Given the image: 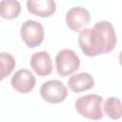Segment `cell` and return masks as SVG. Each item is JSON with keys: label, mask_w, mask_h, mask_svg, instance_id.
<instances>
[{"label": "cell", "mask_w": 122, "mask_h": 122, "mask_svg": "<svg viewBox=\"0 0 122 122\" xmlns=\"http://www.w3.org/2000/svg\"><path fill=\"white\" fill-rule=\"evenodd\" d=\"M1 59V80L5 77L10 75L15 67V59L14 57L9 52H1L0 53Z\"/></svg>", "instance_id": "13"}, {"label": "cell", "mask_w": 122, "mask_h": 122, "mask_svg": "<svg viewBox=\"0 0 122 122\" xmlns=\"http://www.w3.org/2000/svg\"><path fill=\"white\" fill-rule=\"evenodd\" d=\"M21 11V5L16 0H3L0 2V14L5 19L18 17Z\"/></svg>", "instance_id": "11"}, {"label": "cell", "mask_w": 122, "mask_h": 122, "mask_svg": "<svg viewBox=\"0 0 122 122\" xmlns=\"http://www.w3.org/2000/svg\"><path fill=\"white\" fill-rule=\"evenodd\" d=\"M68 85L73 92L79 93L92 89L94 86V79L88 72H79L69 78Z\"/></svg>", "instance_id": "9"}, {"label": "cell", "mask_w": 122, "mask_h": 122, "mask_svg": "<svg viewBox=\"0 0 122 122\" xmlns=\"http://www.w3.org/2000/svg\"><path fill=\"white\" fill-rule=\"evenodd\" d=\"M30 66L38 76L49 75L52 71V61L50 54L45 51L34 52L30 57Z\"/></svg>", "instance_id": "8"}, {"label": "cell", "mask_w": 122, "mask_h": 122, "mask_svg": "<svg viewBox=\"0 0 122 122\" xmlns=\"http://www.w3.org/2000/svg\"><path fill=\"white\" fill-rule=\"evenodd\" d=\"M20 35L28 48H35L44 40V28L35 20H27L21 26Z\"/></svg>", "instance_id": "4"}, {"label": "cell", "mask_w": 122, "mask_h": 122, "mask_svg": "<svg viewBox=\"0 0 122 122\" xmlns=\"http://www.w3.org/2000/svg\"><path fill=\"white\" fill-rule=\"evenodd\" d=\"M27 9L29 12L40 17H49L56 10V3L52 0L42 1H27Z\"/></svg>", "instance_id": "10"}, {"label": "cell", "mask_w": 122, "mask_h": 122, "mask_svg": "<svg viewBox=\"0 0 122 122\" xmlns=\"http://www.w3.org/2000/svg\"><path fill=\"white\" fill-rule=\"evenodd\" d=\"M35 77L29 70L21 69L12 75L10 79L11 87L20 93H28L35 87Z\"/></svg>", "instance_id": "7"}, {"label": "cell", "mask_w": 122, "mask_h": 122, "mask_svg": "<svg viewBox=\"0 0 122 122\" xmlns=\"http://www.w3.org/2000/svg\"><path fill=\"white\" fill-rule=\"evenodd\" d=\"M55 66L60 76H68L79 69L80 59L72 50L64 49L55 56Z\"/></svg>", "instance_id": "3"}, {"label": "cell", "mask_w": 122, "mask_h": 122, "mask_svg": "<svg viewBox=\"0 0 122 122\" xmlns=\"http://www.w3.org/2000/svg\"><path fill=\"white\" fill-rule=\"evenodd\" d=\"M105 113L112 120H117L122 117V102L119 98L111 96L104 103Z\"/></svg>", "instance_id": "12"}, {"label": "cell", "mask_w": 122, "mask_h": 122, "mask_svg": "<svg viewBox=\"0 0 122 122\" xmlns=\"http://www.w3.org/2000/svg\"><path fill=\"white\" fill-rule=\"evenodd\" d=\"M102 102L103 97L101 95L90 93L77 98L74 106L76 112L80 115L91 120H100L104 116Z\"/></svg>", "instance_id": "2"}, {"label": "cell", "mask_w": 122, "mask_h": 122, "mask_svg": "<svg viewBox=\"0 0 122 122\" xmlns=\"http://www.w3.org/2000/svg\"><path fill=\"white\" fill-rule=\"evenodd\" d=\"M78 44L83 53L90 57L109 53L116 45V34L112 24L99 21L92 28H86L79 32Z\"/></svg>", "instance_id": "1"}, {"label": "cell", "mask_w": 122, "mask_h": 122, "mask_svg": "<svg viewBox=\"0 0 122 122\" xmlns=\"http://www.w3.org/2000/svg\"><path fill=\"white\" fill-rule=\"evenodd\" d=\"M41 97L48 103L58 104L63 102L67 95L68 90L66 86L59 80H49L42 84L40 88Z\"/></svg>", "instance_id": "5"}, {"label": "cell", "mask_w": 122, "mask_h": 122, "mask_svg": "<svg viewBox=\"0 0 122 122\" xmlns=\"http://www.w3.org/2000/svg\"><path fill=\"white\" fill-rule=\"evenodd\" d=\"M118 61H119V64L121 65V67H122V51L119 53V57H118Z\"/></svg>", "instance_id": "14"}, {"label": "cell", "mask_w": 122, "mask_h": 122, "mask_svg": "<svg viewBox=\"0 0 122 122\" xmlns=\"http://www.w3.org/2000/svg\"><path fill=\"white\" fill-rule=\"evenodd\" d=\"M91 14L89 10L82 7L71 8L66 13V23L72 31L80 32L89 25Z\"/></svg>", "instance_id": "6"}]
</instances>
